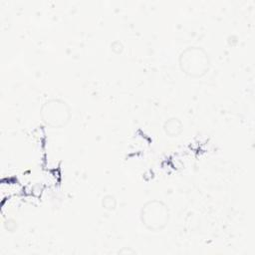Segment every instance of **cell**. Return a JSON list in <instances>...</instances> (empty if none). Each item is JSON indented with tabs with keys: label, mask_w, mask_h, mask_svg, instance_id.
I'll return each instance as SVG.
<instances>
[{
	"label": "cell",
	"mask_w": 255,
	"mask_h": 255,
	"mask_svg": "<svg viewBox=\"0 0 255 255\" xmlns=\"http://www.w3.org/2000/svg\"><path fill=\"white\" fill-rule=\"evenodd\" d=\"M178 65L182 73L191 78L204 76L210 68L207 52L200 47H187L179 55Z\"/></svg>",
	"instance_id": "cell-1"
},
{
	"label": "cell",
	"mask_w": 255,
	"mask_h": 255,
	"mask_svg": "<svg viewBox=\"0 0 255 255\" xmlns=\"http://www.w3.org/2000/svg\"><path fill=\"white\" fill-rule=\"evenodd\" d=\"M139 217L142 225L147 230L158 232L168 224L169 209L163 201L152 199L142 205Z\"/></svg>",
	"instance_id": "cell-2"
},
{
	"label": "cell",
	"mask_w": 255,
	"mask_h": 255,
	"mask_svg": "<svg viewBox=\"0 0 255 255\" xmlns=\"http://www.w3.org/2000/svg\"><path fill=\"white\" fill-rule=\"evenodd\" d=\"M40 117L51 128H63L70 122L72 114L69 105L61 99H49L41 106Z\"/></svg>",
	"instance_id": "cell-3"
},
{
	"label": "cell",
	"mask_w": 255,
	"mask_h": 255,
	"mask_svg": "<svg viewBox=\"0 0 255 255\" xmlns=\"http://www.w3.org/2000/svg\"><path fill=\"white\" fill-rule=\"evenodd\" d=\"M164 132L171 137L177 136L183 130V125L178 118H170L163 124Z\"/></svg>",
	"instance_id": "cell-4"
},
{
	"label": "cell",
	"mask_w": 255,
	"mask_h": 255,
	"mask_svg": "<svg viewBox=\"0 0 255 255\" xmlns=\"http://www.w3.org/2000/svg\"><path fill=\"white\" fill-rule=\"evenodd\" d=\"M102 204L105 209L114 210L117 206V200L113 195H106L105 197H103Z\"/></svg>",
	"instance_id": "cell-5"
}]
</instances>
